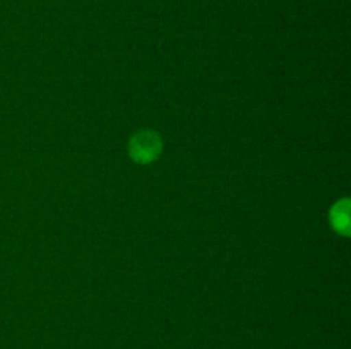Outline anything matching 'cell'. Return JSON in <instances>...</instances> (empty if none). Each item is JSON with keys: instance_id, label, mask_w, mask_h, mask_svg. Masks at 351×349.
Listing matches in <instances>:
<instances>
[{"instance_id": "1", "label": "cell", "mask_w": 351, "mask_h": 349, "mask_svg": "<svg viewBox=\"0 0 351 349\" xmlns=\"http://www.w3.org/2000/svg\"><path fill=\"white\" fill-rule=\"evenodd\" d=\"M161 149H163V140L153 130L134 133L129 142L130 157L137 163H151L160 156Z\"/></svg>"}, {"instance_id": "2", "label": "cell", "mask_w": 351, "mask_h": 349, "mask_svg": "<svg viewBox=\"0 0 351 349\" xmlns=\"http://www.w3.org/2000/svg\"><path fill=\"white\" fill-rule=\"evenodd\" d=\"M331 224L332 228L338 233L343 235H348L350 233V201L348 198H343V201L336 202L331 209Z\"/></svg>"}]
</instances>
